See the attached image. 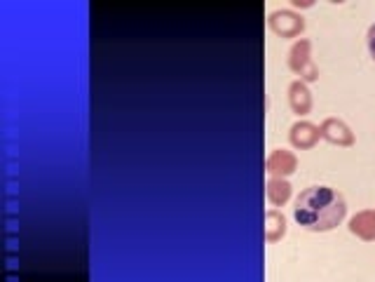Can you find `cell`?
I'll use <instances>...</instances> for the list:
<instances>
[{"label":"cell","instance_id":"cell-6","mask_svg":"<svg viewBox=\"0 0 375 282\" xmlns=\"http://www.w3.org/2000/svg\"><path fill=\"white\" fill-rule=\"evenodd\" d=\"M289 101H291V108H293L298 115H305L309 108H312V97H309V89L305 87V82H303V80L291 82Z\"/></svg>","mask_w":375,"mask_h":282},{"label":"cell","instance_id":"cell-10","mask_svg":"<svg viewBox=\"0 0 375 282\" xmlns=\"http://www.w3.org/2000/svg\"><path fill=\"white\" fill-rule=\"evenodd\" d=\"M268 198L273 205H284L291 198V184L282 179H270L268 181Z\"/></svg>","mask_w":375,"mask_h":282},{"label":"cell","instance_id":"cell-5","mask_svg":"<svg viewBox=\"0 0 375 282\" xmlns=\"http://www.w3.org/2000/svg\"><path fill=\"white\" fill-rule=\"evenodd\" d=\"M319 130L312 125V123H296L291 127V144L296 146V149H312L316 144V139H319Z\"/></svg>","mask_w":375,"mask_h":282},{"label":"cell","instance_id":"cell-9","mask_svg":"<svg viewBox=\"0 0 375 282\" xmlns=\"http://www.w3.org/2000/svg\"><path fill=\"white\" fill-rule=\"evenodd\" d=\"M265 238H268L270 242L280 240L284 233H286V219H284V214H280V212L270 209L268 214H265Z\"/></svg>","mask_w":375,"mask_h":282},{"label":"cell","instance_id":"cell-11","mask_svg":"<svg viewBox=\"0 0 375 282\" xmlns=\"http://www.w3.org/2000/svg\"><path fill=\"white\" fill-rule=\"evenodd\" d=\"M368 52H371V57L375 59V22H373V27L368 29Z\"/></svg>","mask_w":375,"mask_h":282},{"label":"cell","instance_id":"cell-7","mask_svg":"<svg viewBox=\"0 0 375 282\" xmlns=\"http://www.w3.org/2000/svg\"><path fill=\"white\" fill-rule=\"evenodd\" d=\"M350 230L354 235H359L361 240H373L375 238V212L366 209V212H359L357 216H352Z\"/></svg>","mask_w":375,"mask_h":282},{"label":"cell","instance_id":"cell-8","mask_svg":"<svg viewBox=\"0 0 375 282\" xmlns=\"http://www.w3.org/2000/svg\"><path fill=\"white\" fill-rule=\"evenodd\" d=\"M268 172L270 175H291V172L296 170V156L293 153H289V151H275L273 156L268 158Z\"/></svg>","mask_w":375,"mask_h":282},{"label":"cell","instance_id":"cell-3","mask_svg":"<svg viewBox=\"0 0 375 282\" xmlns=\"http://www.w3.org/2000/svg\"><path fill=\"white\" fill-rule=\"evenodd\" d=\"M270 29L284 38H293L305 29V22H303V17L293 15L291 10H277L270 15Z\"/></svg>","mask_w":375,"mask_h":282},{"label":"cell","instance_id":"cell-1","mask_svg":"<svg viewBox=\"0 0 375 282\" xmlns=\"http://www.w3.org/2000/svg\"><path fill=\"white\" fill-rule=\"evenodd\" d=\"M345 198L331 186H309L296 200L293 216L305 230L324 233L345 219Z\"/></svg>","mask_w":375,"mask_h":282},{"label":"cell","instance_id":"cell-2","mask_svg":"<svg viewBox=\"0 0 375 282\" xmlns=\"http://www.w3.org/2000/svg\"><path fill=\"white\" fill-rule=\"evenodd\" d=\"M289 66L296 70V73H300L305 80H316V75H319V70L309 59V40H300L293 45V50H291V59H289Z\"/></svg>","mask_w":375,"mask_h":282},{"label":"cell","instance_id":"cell-4","mask_svg":"<svg viewBox=\"0 0 375 282\" xmlns=\"http://www.w3.org/2000/svg\"><path fill=\"white\" fill-rule=\"evenodd\" d=\"M321 137L328 139L331 144H338V146H352L354 144V134L350 132V127H347L342 120H335V118H328L324 120V125H321Z\"/></svg>","mask_w":375,"mask_h":282}]
</instances>
